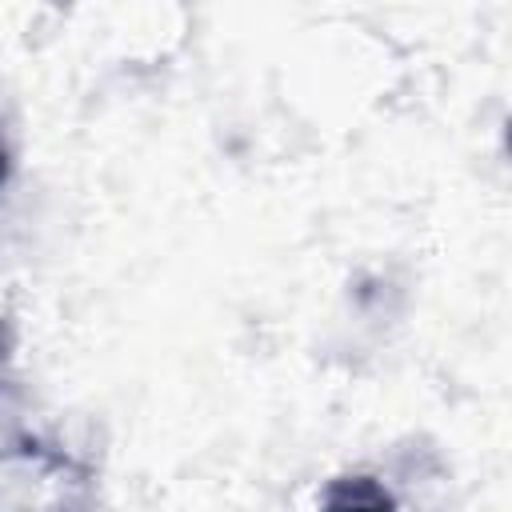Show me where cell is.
I'll return each instance as SVG.
<instances>
[{
  "label": "cell",
  "instance_id": "obj_1",
  "mask_svg": "<svg viewBox=\"0 0 512 512\" xmlns=\"http://www.w3.org/2000/svg\"><path fill=\"white\" fill-rule=\"evenodd\" d=\"M320 512H400L396 496L368 472H352V476H336L324 488Z\"/></svg>",
  "mask_w": 512,
  "mask_h": 512
},
{
  "label": "cell",
  "instance_id": "obj_2",
  "mask_svg": "<svg viewBox=\"0 0 512 512\" xmlns=\"http://www.w3.org/2000/svg\"><path fill=\"white\" fill-rule=\"evenodd\" d=\"M8 180V152H4V144H0V184Z\"/></svg>",
  "mask_w": 512,
  "mask_h": 512
}]
</instances>
